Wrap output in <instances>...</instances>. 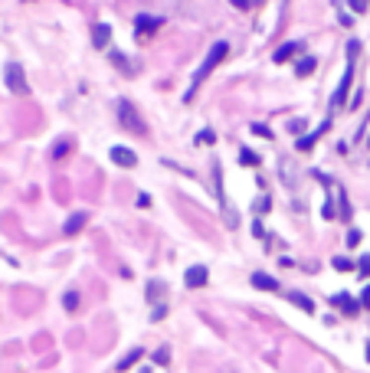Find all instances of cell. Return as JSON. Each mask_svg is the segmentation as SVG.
I'll list each match as a JSON object with an SVG mask.
<instances>
[{
    "instance_id": "ba28073f",
    "label": "cell",
    "mask_w": 370,
    "mask_h": 373,
    "mask_svg": "<svg viewBox=\"0 0 370 373\" xmlns=\"http://www.w3.org/2000/svg\"><path fill=\"white\" fill-rule=\"evenodd\" d=\"M108 39H111V26H105V23H95V26H92V43H95V49H105V46H108Z\"/></svg>"
},
{
    "instance_id": "d4e9b609",
    "label": "cell",
    "mask_w": 370,
    "mask_h": 373,
    "mask_svg": "<svg viewBox=\"0 0 370 373\" xmlns=\"http://www.w3.org/2000/svg\"><path fill=\"white\" fill-rule=\"evenodd\" d=\"M357 272H361V275H370V256H364V259H361V265H357Z\"/></svg>"
},
{
    "instance_id": "e0dca14e",
    "label": "cell",
    "mask_w": 370,
    "mask_h": 373,
    "mask_svg": "<svg viewBox=\"0 0 370 373\" xmlns=\"http://www.w3.org/2000/svg\"><path fill=\"white\" fill-rule=\"evenodd\" d=\"M63 308H66V311H76V308H79V291H66Z\"/></svg>"
},
{
    "instance_id": "484cf974",
    "label": "cell",
    "mask_w": 370,
    "mask_h": 373,
    "mask_svg": "<svg viewBox=\"0 0 370 373\" xmlns=\"http://www.w3.org/2000/svg\"><path fill=\"white\" fill-rule=\"evenodd\" d=\"M229 3H233L236 10H249L252 7V0H229Z\"/></svg>"
},
{
    "instance_id": "5bb4252c",
    "label": "cell",
    "mask_w": 370,
    "mask_h": 373,
    "mask_svg": "<svg viewBox=\"0 0 370 373\" xmlns=\"http://www.w3.org/2000/svg\"><path fill=\"white\" fill-rule=\"evenodd\" d=\"M86 226V213H72L69 219H66V236H76Z\"/></svg>"
},
{
    "instance_id": "f1b7e54d",
    "label": "cell",
    "mask_w": 370,
    "mask_h": 373,
    "mask_svg": "<svg viewBox=\"0 0 370 373\" xmlns=\"http://www.w3.org/2000/svg\"><path fill=\"white\" fill-rule=\"evenodd\" d=\"M364 354H367V364H370V341H367V350H364Z\"/></svg>"
},
{
    "instance_id": "cb8c5ba5",
    "label": "cell",
    "mask_w": 370,
    "mask_h": 373,
    "mask_svg": "<svg viewBox=\"0 0 370 373\" xmlns=\"http://www.w3.org/2000/svg\"><path fill=\"white\" fill-rule=\"evenodd\" d=\"M347 3H351L354 13H364V10H367V0H347Z\"/></svg>"
},
{
    "instance_id": "52a82bcc",
    "label": "cell",
    "mask_w": 370,
    "mask_h": 373,
    "mask_svg": "<svg viewBox=\"0 0 370 373\" xmlns=\"http://www.w3.org/2000/svg\"><path fill=\"white\" fill-rule=\"evenodd\" d=\"M184 281H187V288H203L206 281H210V272H206L203 265H190L187 275H184Z\"/></svg>"
},
{
    "instance_id": "d6986e66",
    "label": "cell",
    "mask_w": 370,
    "mask_h": 373,
    "mask_svg": "<svg viewBox=\"0 0 370 373\" xmlns=\"http://www.w3.org/2000/svg\"><path fill=\"white\" fill-rule=\"evenodd\" d=\"M239 161H243V164H246V167H256V164H259V157L252 154V151H249V148H243V151H239Z\"/></svg>"
},
{
    "instance_id": "2e32d148",
    "label": "cell",
    "mask_w": 370,
    "mask_h": 373,
    "mask_svg": "<svg viewBox=\"0 0 370 373\" xmlns=\"http://www.w3.org/2000/svg\"><path fill=\"white\" fill-rule=\"evenodd\" d=\"M141 357H144V350H138V347H134L131 354H128V357H125V360H121V364H118V370H128V367H131V364H138V360H141Z\"/></svg>"
},
{
    "instance_id": "f546056e",
    "label": "cell",
    "mask_w": 370,
    "mask_h": 373,
    "mask_svg": "<svg viewBox=\"0 0 370 373\" xmlns=\"http://www.w3.org/2000/svg\"><path fill=\"white\" fill-rule=\"evenodd\" d=\"M367 148H370V138H367Z\"/></svg>"
},
{
    "instance_id": "8fae6325",
    "label": "cell",
    "mask_w": 370,
    "mask_h": 373,
    "mask_svg": "<svg viewBox=\"0 0 370 373\" xmlns=\"http://www.w3.org/2000/svg\"><path fill=\"white\" fill-rule=\"evenodd\" d=\"M252 285L262 288V291H278V281L272 279V275H266V272H256V275H252Z\"/></svg>"
},
{
    "instance_id": "30bf717a",
    "label": "cell",
    "mask_w": 370,
    "mask_h": 373,
    "mask_svg": "<svg viewBox=\"0 0 370 373\" xmlns=\"http://www.w3.org/2000/svg\"><path fill=\"white\" fill-rule=\"evenodd\" d=\"M324 131H328V121H324L318 131H311V134H305V138H298V144H295V148H298V151H311V148H315V141L321 138Z\"/></svg>"
},
{
    "instance_id": "7c38bea8",
    "label": "cell",
    "mask_w": 370,
    "mask_h": 373,
    "mask_svg": "<svg viewBox=\"0 0 370 373\" xmlns=\"http://www.w3.org/2000/svg\"><path fill=\"white\" fill-rule=\"evenodd\" d=\"M285 298H288L291 304H298L301 311H308V314H315V301H311V298H305V295H301V291H288V295H285Z\"/></svg>"
},
{
    "instance_id": "6da1fadb",
    "label": "cell",
    "mask_w": 370,
    "mask_h": 373,
    "mask_svg": "<svg viewBox=\"0 0 370 373\" xmlns=\"http://www.w3.org/2000/svg\"><path fill=\"white\" fill-rule=\"evenodd\" d=\"M226 56H229V43H226V39L213 43V46H210V53H206V59H203V66H200V69H197V76H193V86H190V89H187V95H184V101H190L193 95H197L200 82H203V79L210 76V72L216 69V66H220V62L226 59Z\"/></svg>"
},
{
    "instance_id": "7402d4cb",
    "label": "cell",
    "mask_w": 370,
    "mask_h": 373,
    "mask_svg": "<svg viewBox=\"0 0 370 373\" xmlns=\"http://www.w3.org/2000/svg\"><path fill=\"white\" fill-rule=\"evenodd\" d=\"M347 246H351V249L361 246V229H351V233H347Z\"/></svg>"
},
{
    "instance_id": "3957f363",
    "label": "cell",
    "mask_w": 370,
    "mask_h": 373,
    "mask_svg": "<svg viewBox=\"0 0 370 373\" xmlns=\"http://www.w3.org/2000/svg\"><path fill=\"white\" fill-rule=\"evenodd\" d=\"M118 118H121V124H125V128H131L134 134H141V138L148 134V124L141 121V115L134 111V105H131V101H125V98L118 101Z\"/></svg>"
},
{
    "instance_id": "ffe728a7",
    "label": "cell",
    "mask_w": 370,
    "mask_h": 373,
    "mask_svg": "<svg viewBox=\"0 0 370 373\" xmlns=\"http://www.w3.org/2000/svg\"><path fill=\"white\" fill-rule=\"evenodd\" d=\"M213 141H216V134H213L210 128H203V131L197 134V144H213Z\"/></svg>"
},
{
    "instance_id": "7a4b0ae2",
    "label": "cell",
    "mask_w": 370,
    "mask_h": 373,
    "mask_svg": "<svg viewBox=\"0 0 370 373\" xmlns=\"http://www.w3.org/2000/svg\"><path fill=\"white\" fill-rule=\"evenodd\" d=\"M357 49H361V43L351 39V43H347V69H344V79H341L338 92H334V98H331V108H334V111L347 105V92H351V82H354V56H357Z\"/></svg>"
},
{
    "instance_id": "44dd1931",
    "label": "cell",
    "mask_w": 370,
    "mask_h": 373,
    "mask_svg": "<svg viewBox=\"0 0 370 373\" xmlns=\"http://www.w3.org/2000/svg\"><path fill=\"white\" fill-rule=\"evenodd\" d=\"M331 265H334V269H338V272H354V265H351V262H347V259H334V262H331Z\"/></svg>"
},
{
    "instance_id": "5b68a950",
    "label": "cell",
    "mask_w": 370,
    "mask_h": 373,
    "mask_svg": "<svg viewBox=\"0 0 370 373\" xmlns=\"http://www.w3.org/2000/svg\"><path fill=\"white\" fill-rule=\"evenodd\" d=\"M158 30H161V16H151V13H138L134 16V33H138L141 39L154 36Z\"/></svg>"
},
{
    "instance_id": "83f0119b",
    "label": "cell",
    "mask_w": 370,
    "mask_h": 373,
    "mask_svg": "<svg viewBox=\"0 0 370 373\" xmlns=\"http://www.w3.org/2000/svg\"><path fill=\"white\" fill-rule=\"evenodd\" d=\"M361 301H364V304H370V285H367V288H364V295H361Z\"/></svg>"
},
{
    "instance_id": "8992f818",
    "label": "cell",
    "mask_w": 370,
    "mask_h": 373,
    "mask_svg": "<svg viewBox=\"0 0 370 373\" xmlns=\"http://www.w3.org/2000/svg\"><path fill=\"white\" fill-rule=\"evenodd\" d=\"M108 157H111V164H118V167H134V164H138V154H134L131 148H121V144H115V148L108 151Z\"/></svg>"
},
{
    "instance_id": "603a6c76",
    "label": "cell",
    "mask_w": 370,
    "mask_h": 373,
    "mask_svg": "<svg viewBox=\"0 0 370 373\" xmlns=\"http://www.w3.org/2000/svg\"><path fill=\"white\" fill-rule=\"evenodd\" d=\"M252 134H259V138H272V131H269L266 124H252Z\"/></svg>"
},
{
    "instance_id": "4fadbf2b",
    "label": "cell",
    "mask_w": 370,
    "mask_h": 373,
    "mask_svg": "<svg viewBox=\"0 0 370 373\" xmlns=\"http://www.w3.org/2000/svg\"><path fill=\"white\" fill-rule=\"evenodd\" d=\"M298 49H301V43H285V46L276 49V56H272V59H276V62H288L291 56L298 53Z\"/></svg>"
},
{
    "instance_id": "277c9868",
    "label": "cell",
    "mask_w": 370,
    "mask_h": 373,
    "mask_svg": "<svg viewBox=\"0 0 370 373\" xmlns=\"http://www.w3.org/2000/svg\"><path fill=\"white\" fill-rule=\"evenodd\" d=\"M7 86H10V92H13V95H26V92H30L26 76H23V69H20V62H10V66H7Z\"/></svg>"
},
{
    "instance_id": "ac0fdd59",
    "label": "cell",
    "mask_w": 370,
    "mask_h": 373,
    "mask_svg": "<svg viewBox=\"0 0 370 373\" xmlns=\"http://www.w3.org/2000/svg\"><path fill=\"white\" fill-rule=\"evenodd\" d=\"M69 148H72L69 141H59V144H56V148H53V161H63V157L69 154Z\"/></svg>"
},
{
    "instance_id": "9a60e30c",
    "label": "cell",
    "mask_w": 370,
    "mask_h": 373,
    "mask_svg": "<svg viewBox=\"0 0 370 373\" xmlns=\"http://www.w3.org/2000/svg\"><path fill=\"white\" fill-rule=\"evenodd\" d=\"M315 66H318V62H315V56H301V59H298V66H295V72H298V76L305 79V76H311V72H315Z\"/></svg>"
},
{
    "instance_id": "9c48e42d",
    "label": "cell",
    "mask_w": 370,
    "mask_h": 373,
    "mask_svg": "<svg viewBox=\"0 0 370 373\" xmlns=\"http://www.w3.org/2000/svg\"><path fill=\"white\" fill-rule=\"evenodd\" d=\"M331 304L334 308H341V311H347V314H357V301L347 291H341V295H331Z\"/></svg>"
},
{
    "instance_id": "4316f807",
    "label": "cell",
    "mask_w": 370,
    "mask_h": 373,
    "mask_svg": "<svg viewBox=\"0 0 370 373\" xmlns=\"http://www.w3.org/2000/svg\"><path fill=\"white\" fill-rule=\"evenodd\" d=\"M288 128H291V131H305V121H301V118H295V121H291Z\"/></svg>"
}]
</instances>
